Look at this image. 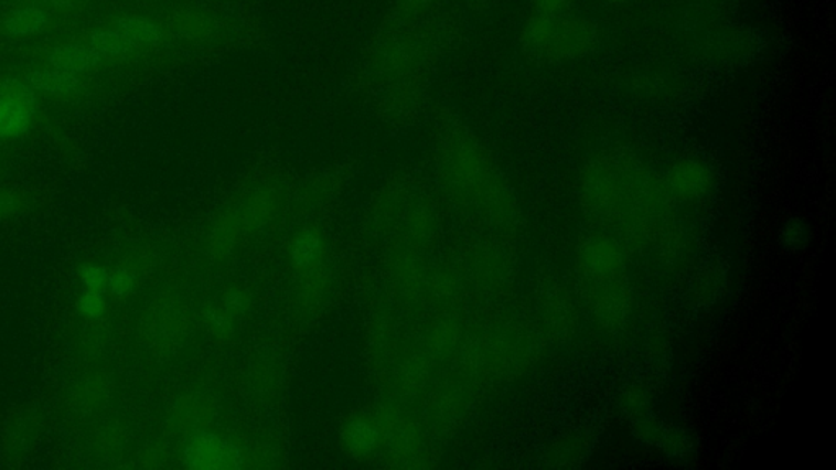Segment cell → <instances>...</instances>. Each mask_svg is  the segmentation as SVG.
<instances>
[{
    "mask_svg": "<svg viewBox=\"0 0 836 470\" xmlns=\"http://www.w3.org/2000/svg\"><path fill=\"white\" fill-rule=\"evenodd\" d=\"M587 213L618 241L662 244L673 223L667 182L626 149L600 152L582 179Z\"/></svg>",
    "mask_w": 836,
    "mask_h": 470,
    "instance_id": "cell-1",
    "label": "cell"
},
{
    "mask_svg": "<svg viewBox=\"0 0 836 470\" xmlns=\"http://www.w3.org/2000/svg\"><path fill=\"white\" fill-rule=\"evenodd\" d=\"M580 292L588 311L604 329H618L629 316V279L621 242L598 229L577 250Z\"/></svg>",
    "mask_w": 836,
    "mask_h": 470,
    "instance_id": "cell-2",
    "label": "cell"
},
{
    "mask_svg": "<svg viewBox=\"0 0 836 470\" xmlns=\"http://www.w3.org/2000/svg\"><path fill=\"white\" fill-rule=\"evenodd\" d=\"M600 32L582 13H533L523 29L522 47L529 63H566L593 53Z\"/></svg>",
    "mask_w": 836,
    "mask_h": 470,
    "instance_id": "cell-3",
    "label": "cell"
},
{
    "mask_svg": "<svg viewBox=\"0 0 836 470\" xmlns=\"http://www.w3.org/2000/svg\"><path fill=\"white\" fill-rule=\"evenodd\" d=\"M36 110V92L19 78L0 82V139L12 141L25 135Z\"/></svg>",
    "mask_w": 836,
    "mask_h": 470,
    "instance_id": "cell-4",
    "label": "cell"
},
{
    "mask_svg": "<svg viewBox=\"0 0 836 470\" xmlns=\"http://www.w3.org/2000/svg\"><path fill=\"white\" fill-rule=\"evenodd\" d=\"M54 13L30 3H17L0 17V33L9 39H32L53 29Z\"/></svg>",
    "mask_w": 836,
    "mask_h": 470,
    "instance_id": "cell-5",
    "label": "cell"
},
{
    "mask_svg": "<svg viewBox=\"0 0 836 470\" xmlns=\"http://www.w3.org/2000/svg\"><path fill=\"white\" fill-rule=\"evenodd\" d=\"M104 61V57L85 41V43H67L53 47L47 53L46 63L53 70L81 77V74L90 73Z\"/></svg>",
    "mask_w": 836,
    "mask_h": 470,
    "instance_id": "cell-6",
    "label": "cell"
},
{
    "mask_svg": "<svg viewBox=\"0 0 836 470\" xmlns=\"http://www.w3.org/2000/svg\"><path fill=\"white\" fill-rule=\"evenodd\" d=\"M665 182H667L673 197L693 200V197L701 195L708 186V169L701 163L685 160V162L676 163L673 167Z\"/></svg>",
    "mask_w": 836,
    "mask_h": 470,
    "instance_id": "cell-7",
    "label": "cell"
},
{
    "mask_svg": "<svg viewBox=\"0 0 836 470\" xmlns=\"http://www.w3.org/2000/svg\"><path fill=\"white\" fill-rule=\"evenodd\" d=\"M87 43L100 54L104 60L110 57H124L139 51L138 44L126 36L115 23L107 26H98L92 30L87 36Z\"/></svg>",
    "mask_w": 836,
    "mask_h": 470,
    "instance_id": "cell-8",
    "label": "cell"
},
{
    "mask_svg": "<svg viewBox=\"0 0 836 470\" xmlns=\"http://www.w3.org/2000/svg\"><path fill=\"white\" fill-rule=\"evenodd\" d=\"M115 25L129 36L139 50H148V47H156L165 41V30L161 23L156 20L149 19V17L142 15H125L121 19L115 20Z\"/></svg>",
    "mask_w": 836,
    "mask_h": 470,
    "instance_id": "cell-9",
    "label": "cell"
},
{
    "mask_svg": "<svg viewBox=\"0 0 836 470\" xmlns=\"http://www.w3.org/2000/svg\"><path fill=\"white\" fill-rule=\"evenodd\" d=\"M79 78L74 74L63 73V71L46 66L43 70L26 74L25 82L36 94L66 95L76 90Z\"/></svg>",
    "mask_w": 836,
    "mask_h": 470,
    "instance_id": "cell-10",
    "label": "cell"
},
{
    "mask_svg": "<svg viewBox=\"0 0 836 470\" xmlns=\"http://www.w3.org/2000/svg\"><path fill=\"white\" fill-rule=\"evenodd\" d=\"M574 312L576 309H574L572 301L566 292L557 291V289L550 292L549 298L546 299V308H544L547 329L554 335H564L566 330L572 329Z\"/></svg>",
    "mask_w": 836,
    "mask_h": 470,
    "instance_id": "cell-11",
    "label": "cell"
},
{
    "mask_svg": "<svg viewBox=\"0 0 836 470\" xmlns=\"http://www.w3.org/2000/svg\"><path fill=\"white\" fill-rule=\"evenodd\" d=\"M319 254H321V248H319V241L314 235H302V237L298 238V242H296L294 260L296 264L301 265V267L311 265L312 261L319 257Z\"/></svg>",
    "mask_w": 836,
    "mask_h": 470,
    "instance_id": "cell-12",
    "label": "cell"
},
{
    "mask_svg": "<svg viewBox=\"0 0 836 470\" xmlns=\"http://www.w3.org/2000/svg\"><path fill=\"white\" fill-rule=\"evenodd\" d=\"M533 13H566L576 10V0H532Z\"/></svg>",
    "mask_w": 836,
    "mask_h": 470,
    "instance_id": "cell-13",
    "label": "cell"
},
{
    "mask_svg": "<svg viewBox=\"0 0 836 470\" xmlns=\"http://www.w3.org/2000/svg\"><path fill=\"white\" fill-rule=\"evenodd\" d=\"M83 2L84 0H17V3H30V6L42 7V9L54 13V15L73 12Z\"/></svg>",
    "mask_w": 836,
    "mask_h": 470,
    "instance_id": "cell-14",
    "label": "cell"
},
{
    "mask_svg": "<svg viewBox=\"0 0 836 470\" xmlns=\"http://www.w3.org/2000/svg\"><path fill=\"white\" fill-rule=\"evenodd\" d=\"M372 430H366L362 425L353 430V445L356 448H366V446L372 445Z\"/></svg>",
    "mask_w": 836,
    "mask_h": 470,
    "instance_id": "cell-15",
    "label": "cell"
},
{
    "mask_svg": "<svg viewBox=\"0 0 836 470\" xmlns=\"http://www.w3.org/2000/svg\"><path fill=\"white\" fill-rule=\"evenodd\" d=\"M472 2H474L475 6L485 7L489 6V2H491V0H472Z\"/></svg>",
    "mask_w": 836,
    "mask_h": 470,
    "instance_id": "cell-16",
    "label": "cell"
},
{
    "mask_svg": "<svg viewBox=\"0 0 836 470\" xmlns=\"http://www.w3.org/2000/svg\"><path fill=\"white\" fill-rule=\"evenodd\" d=\"M610 3H626L629 0H608Z\"/></svg>",
    "mask_w": 836,
    "mask_h": 470,
    "instance_id": "cell-17",
    "label": "cell"
}]
</instances>
